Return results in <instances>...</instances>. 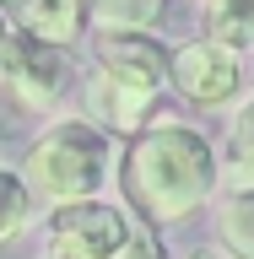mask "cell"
<instances>
[{"instance_id": "cell-2", "label": "cell", "mask_w": 254, "mask_h": 259, "mask_svg": "<svg viewBox=\"0 0 254 259\" xmlns=\"http://www.w3.org/2000/svg\"><path fill=\"white\" fill-rule=\"evenodd\" d=\"M97 87H92V108L103 124L114 130H141V119L152 113L162 81H168V54L141 32H108L97 44Z\"/></svg>"}, {"instance_id": "cell-8", "label": "cell", "mask_w": 254, "mask_h": 259, "mask_svg": "<svg viewBox=\"0 0 254 259\" xmlns=\"http://www.w3.org/2000/svg\"><path fill=\"white\" fill-rule=\"evenodd\" d=\"M216 227H222V243L238 259H254V189L233 194L222 205V216H216Z\"/></svg>"}, {"instance_id": "cell-3", "label": "cell", "mask_w": 254, "mask_h": 259, "mask_svg": "<svg viewBox=\"0 0 254 259\" xmlns=\"http://www.w3.org/2000/svg\"><path fill=\"white\" fill-rule=\"evenodd\" d=\"M108 173V141L97 135L87 119H65L44 135V141L27 151V184L44 200H60V205H76L103 184Z\"/></svg>"}, {"instance_id": "cell-5", "label": "cell", "mask_w": 254, "mask_h": 259, "mask_svg": "<svg viewBox=\"0 0 254 259\" xmlns=\"http://www.w3.org/2000/svg\"><path fill=\"white\" fill-rule=\"evenodd\" d=\"M0 76L16 87V97L22 103H32V108H44V103H54V97L65 92V60H60V49L44 44V38H22L16 32V49H11V60H6V70Z\"/></svg>"}, {"instance_id": "cell-4", "label": "cell", "mask_w": 254, "mask_h": 259, "mask_svg": "<svg viewBox=\"0 0 254 259\" xmlns=\"http://www.w3.org/2000/svg\"><path fill=\"white\" fill-rule=\"evenodd\" d=\"M168 70H173V87L190 103H227L238 87V60L222 44H184L168 60Z\"/></svg>"}, {"instance_id": "cell-1", "label": "cell", "mask_w": 254, "mask_h": 259, "mask_svg": "<svg viewBox=\"0 0 254 259\" xmlns=\"http://www.w3.org/2000/svg\"><path fill=\"white\" fill-rule=\"evenodd\" d=\"M211 189V146L190 124L141 130L125 157V194L152 222H184Z\"/></svg>"}, {"instance_id": "cell-13", "label": "cell", "mask_w": 254, "mask_h": 259, "mask_svg": "<svg viewBox=\"0 0 254 259\" xmlns=\"http://www.w3.org/2000/svg\"><path fill=\"white\" fill-rule=\"evenodd\" d=\"M16 49V32H11V16H6V6H0V70H6V60H11Z\"/></svg>"}, {"instance_id": "cell-11", "label": "cell", "mask_w": 254, "mask_h": 259, "mask_svg": "<svg viewBox=\"0 0 254 259\" xmlns=\"http://www.w3.org/2000/svg\"><path fill=\"white\" fill-rule=\"evenodd\" d=\"M22 222H27V189L11 173H0V238H11Z\"/></svg>"}, {"instance_id": "cell-12", "label": "cell", "mask_w": 254, "mask_h": 259, "mask_svg": "<svg viewBox=\"0 0 254 259\" xmlns=\"http://www.w3.org/2000/svg\"><path fill=\"white\" fill-rule=\"evenodd\" d=\"M114 259H168V248L157 243L152 227H135V222H130V238L119 243V254H114Z\"/></svg>"}, {"instance_id": "cell-6", "label": "cell", "mask_w": 254, "mask_h": 259, "mask_svg": "<svg viewBox=\"0 0 254 259\" xmlns=\"http://www.w3.org/2000/svg\"><path fill=\"white\" fill-rule=\"evenodd\" d=\"M16 11H22L27 32L44 44H70L81 27V0H16Z\"/></svg>"}, {"instance_id": "cell-9", "label": "cell", "mask_w": 254, "mask_h": 259, "mask_svg": "<svg viewBox=\"0 0 254 259\" xmlns=\"http://www.w3.org/2000/svg\"><path fill=\"white\" fill-rule=\"evenodd\" d=\"M92 11L103 27L114 32H135V27H152L162 16V0H92Z\"/></svg>"}, {"instance_id": "cell-14", "label": "cell", "mask_w": 254, "mask_h": 259, "mask_svg": "<svg viewBox=\"0 0 254 259\" xmlns=\"http://www.w3.org/2000/svg\"><path fill=\"white\" fill-rule=\"evenodd\" d=\"M190 259H222V254H190Z\"/></svg>"}, {"instance_id": "cell-7", "label": "cell", "mask_w": 254, "mask_h": 259, "mask_svg": "<svg viewBox=\"0 0 254 259\" xmlns=\"http://www.w3.org/2000/svg\"><path fill=\"white\" fill-rule=\"evenodd\" d=\"M211 44H222V49H254V0H211Z\"/></svg>"}, {"instance_id": "cell-10", "label": "cell", "mask_w": 254, "mask_h": 259, "mask_svg": "<svg viewBox=\"0 0 254 259\" xmlns=\"http://www.w3.org/2000/svg\"><path fill=\"white\" fill-rule=\"evenodd\" d=\"M227 157H233V184H249L254 189V103L238 113V124H233V141H227Z\"/></svg>"}]
</instances>
